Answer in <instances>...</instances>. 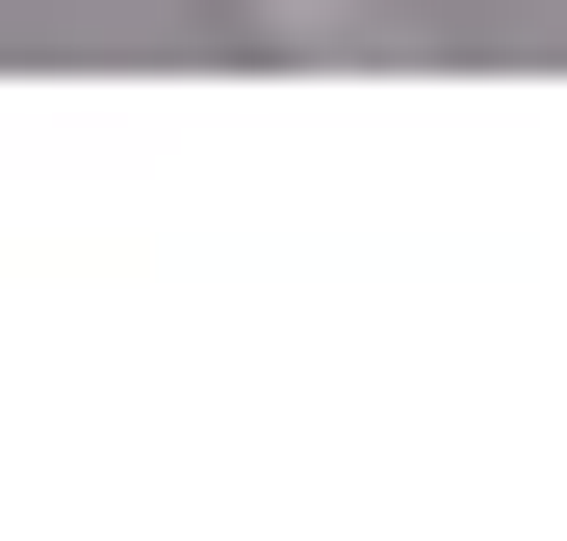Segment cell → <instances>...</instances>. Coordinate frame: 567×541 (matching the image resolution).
<instances>
[{
  "label": "cell",
  "instance_id": "cell-1",
  "mask_svg": "<svg viewBox=\"0 0 567 541\" xmlns=\"http://www.w3.org/2000/svg\"><path fill=\"white\" fill-rule=\"evenodd\" d=\"M233 52H310V77H388V52H439V0H233Z\"/></svg>",
  "mask_w": 567,
  "mask_h": 541
}]
</instances>
